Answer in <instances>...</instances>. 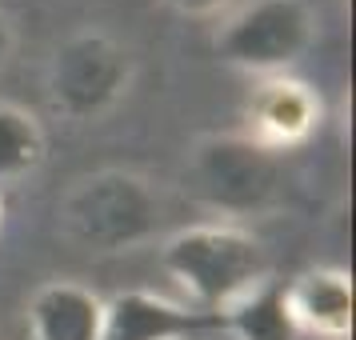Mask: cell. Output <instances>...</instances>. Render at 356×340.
<instances>
[{
  "instance_id": "10",
  "label": "cell",
  "mask_w": 356,
  "mask_h": 340,
  "mask_svg": "<svg viewBox=\"0 0 356 340\" xmlns=\"http://www.w3.org/2000/svg\"><path fill=\"white\" fill-rule=\"evenodd\" d=\"M216 328H225L232 340H300L284 308V284L276 280H264L244 296H236L228 308H220Z\"/></svg>"
},
{
  "instance_id": "3",
  "label": "cell",
  "mask_w": 356,
  "mask_h": 340,
  "mask_svg": "<svg viewBox=\"0 0 356 340\" xmlns=\"http://www.w3.org/2000/svg\"><path fill=\"white\" fill-rule=\"evenodd\" d=\"M136 56L124 40L81 29L52 49L44 65V100L68 124H100L132 97Z\"/></svg>"
},
{
  "instance_id": "5",
  "label": "cell",
  "mask_w": 356,
  "mask_h": 340,
  "mask_svg": "<svg viewBox=\"0 0 356 340\" xmlns=\"http://www.w3.org/2000/svg\"><path fill=\"white\" fill-rule=\"evenodd\" d=\"M188 180L228 216L268 209L280 193V161L244 132H204L188 148Z\"/></svg>"
},
{
  "instance_id": "12",
  "label": "cell",
  "mask_w": 356,
  "mask_h": 340,
  "mask_svg": "<svg viewBox=\"0 0 356 340\" xmlns=\"http://www.w3.org/2000/svg\"><path fill=\"white\" fill-rule=\"evenodd\" d=\"M164 4L184 20H216L232 8V0H164Z\"/></svg>"
},
{
  "instance_id": "6",
  "label": "cell",
  "mask_w": 356,
  "mask_h": 340,
  "mask_svg": "<svg viewBox=\"0 0 356 340\" xmlns=\"http://www.w3.org/2000/svg\"><path fill=\"white\" fill-rule=\"evenodd\" d=\"M324 124V100L300 76H264L252 84V92L244 100V136L260 145L264 152H292L308 145Z\"/></svg>"
},
{
  "instance_id": "14",
  "label": "cell",
  "mask_w": 356,
  "mask_h": 340,
  "mask_svg": "<svg viewBox=\"0 0 356 340\" xmlns=\"http://www.w3.org/2000/svg\"><path fill=\"white\" fill-rule=\"evenodd\" d=\"M0 225H4V200H0Z\"/></svg>"
},
{
  "instance_id": "15",
  "label": "cell",
  "mask_w": 356,
  "mask_h": 340,
  "mask_svg": "<svg viewBox=\"0 0 356 340\" xmlns=\"http://www.w3.org/2000/svg\"><path fill=\"white\" fill-rule=\"evenodd\" d=\"M0 340H4V337H0Z\"/></svg>"
},
{
  "instance_id": "11",
  "label": "cell",
  "mask_w": 356,
  "mask_h": 340,
  "mask_svg": "<svg viewBox=\"0 0 356 340\" xmlns=\"http://www.w3.org/2000/svg\"><path fill=\"white\" fill-rule=\"evenodd\" d=\"M49 161V132L33 108L0 100V184L36 177Z\"/></svg>"
},
{
  "instance_id": "13",
  "label": "cell",
  "mask_w": 356,
  "mask_h": 340,
  "mask_svg": "<svg viewBox=\"0 0 356 340\" xmlns=\"http://www.w3.org/2000/svg\"><path fill=\"white\" fill-rule=\"evenodd\" d=\"M13 56H17V20L0 8V72L13 65Z\"/></svg>"
},
{
  "instance_id": "1",
  "label": "cell",
  "mask_w": 356,
  "mask_h": 340,
  "mask_svg": "<svg viewBox=\"0 0 356 340\" xmlns=\"http://www.w3.org/2000/svg\"><path fill=\"white\" fill-rule=\"evenodd\" d=\"M168 216L172 204L164 184L140 168L84 172L56 200V232L92 257H116L152 244L164 236Z\"/></svg>"
},
{
  "instance_id": "8",
  "label": "cell",
  "mask_w": 356,
  "mask_h": 340,
  "mask_svg": "<svg viewBox=\"0 0 356 340\" xmlns=\"http://www.w3.org/2000/svg\"><path fill=\"white\" fill-rule=\"evenodd\" d=\"M353 276L332 264L296 273L284 284V308L300 337L348 340L353 337Z\"/></svg>"
},
{
  "instance_id": "7",
  "label": "cell",
  "mask_w": 356,
  "mask_h": 340,
  "mask_svg": "<svg viewBox=\"0 0 356 340\" xmlns=\"http://www.w3.org/2000/svg\"><path fill=\"white\" fill-rule=\"evenodd\" d=\"M216 328V316L152 289H120L104 296V340H188Z\"/></svg>"
},
{
  "instance_id": "9",
  "label": "cell",
  "mask_w": 356,
  "mask_h": 340,
  "mask_svg": "<svg viewBox=\"0 0 356 340\" xmlns=\"http://www.w3.org/2000/svg\"><path fill=\"white\" fill-rule=\"evenodd\" d=\"M33 340H104V296L81 280H44L24 308Z\"/></svg>"
},
{
  "instance_id": "2",
  "label": "cell",
  "mask_w": 356,
  "mask_h": 340,
  "mask_svg": "<svg viewBox=\"0 0 356 340\" xmlns=\"http://www.w3.org/2000/svg\"><path fill=\"white\" fill-rule=\"evenodd\" d=\"M156 257L168 280H177V289L184 292V300L209 316H216L248 289L273 280L268 244L236 220L168 228L156 244Z\"/></svg>"
},
{
  "instance_id": "4",
  "label": "cell",
  "mask_w": 356,
  "mask_h": 340,
  "mask_svg": "<svg viewBox=\"0 0 356 340\" xmlns=\"http://www.w3.org/2000/svg\"><path fill=\"white\" fill-rule=\"evenodd\" d=\"M216 20L212 52L220 65L257 81L292 72L321 36L312 0H241Z\"/></svg>"
}]
</instances>
